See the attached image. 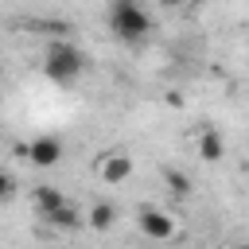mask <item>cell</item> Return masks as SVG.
<instances>
[{
	"mask_svg": "<svg viewBox=\"0 0 249 249\" xmlns=\"http://www.w3.org/2000/svg\"><path fill=\"white\" fill-rule=\"evenodd\" d=\"M62 202H66V198H62V191H58V187H39V191H35V210H39L43 218H47V214H54Z\"/></svg>",
	"mask_w": 249,
	"mask_h": 249,
	"instance_id": "obj_7",
	"label": "cell"
},
{
	"mask_svg": "<svg viewBox=\"0 0 249 249\" xmlns=\"http://www.w3.org/2000/svg\"><path fill=\"white\" fill-rule=\"evenodd\" d=\"M167 8H179V4H202V0H163Z\"/></svg>",
	"mask_w": 249,
	"mask_h": 249,
	"instance_id": "obj_12",
	"label": "cell"
},
{
	"mask_svg": "<svg viewBox=\"0 0 249 249\" xmlns=\"http://www.w3.org/2000/svg\"><path fill=\"white\" fill-rule=\"evenodd\" d=\"M136 222H140V230L148 233V237H156V241H167L171 233H175V218H167L163 210H140L136 214Z\"/></svg>",
	"mask_w": 249,
	"mask_h": 249,
	"instance_id": "obj_5",
	"label": "cell"
},
{
	"mask_svg": "<svg viewBox=\"0 0 249 249\" xmlns=\"http://www.w3.org/2000/svg\"><path fill=\"white\" fill-rule=\"evenodd\" d=\"M97 175H101V183H124V179L132 175V156H128V152H109V156H101Z\"/></svg>",
	"mask_w": 249,
	"mask_h": 249,
	"instance_id": "obj_4",
	"label": "cell"
},
{
	"mask_svg": "<svg viewBox=\"0 0 249 249\" xmlns=\"http://www.w3.org/2000/svg\"><path fill=\"white\" fill-rule=\"evenodd\" d=\"M163 179H167V191H171V195H179V198L191 191V179H187L183 171H175V167H167V171H163Z\"/></svg>",
	"mask_w": 249,
	"mask_h": 249,
	"instance_id": "obj_10",
	"label": "cell"
},
{
	"mask_svg": "<svg viewBox=\"0 0 249 249\" xmlns=\"http://www.w3.org/2000/svg\"><path fill=\"white\" fill-rule=\"evenodd\" d=\"M12 195H16V179H12L8 171H0V202H8Z\"/></svg>",
	"mask_w": 249,
	"mask_h": 249,
	"instance_id": "obj_11",
	"label": "cell"
},
{
	"mask_svg": "<svg viewBox=\"0 0 249 249\" xmlns=\"http://www.w3.org/2000/svg\"><path fill=\"white\" fill-rule=\"evenodd\" d=\"M27 160H31L35 167H54V163L62 160V140H58V136H35L31 148H27Z\"/></svg>",
	"mask_w": 249,
	"mask_h": 249,
	"instance_id": "obj_3",
	"label": "cell"
},
{
	"mask_svg": "<svg viewBox=\"0 0 249 249\" xmlns=\"http://www.w3.org/2000/svg\"><path fill=\"white\" fill-rule=\"evenodd\" d=\"M47 222H51V226H62V230H78V226H82V218H78V210H74L70 202H62L54 214H47Z\"/></svg>",
	"mask_w": 249,
	"mask_h": 249,
	"instance_id": "obj_8",
	"label": "cell"
},
{
	"mask_svg": "<svg viewBox=\"0 0 249 249\" xmlns=\"http://www.w3.org/2000/svg\"><path fill=\"white\" fill-rule=\"evenodd\" d=\"M86 70V54L74 47V43H51L47 47V58H43V74L54 82V86H74Z\"/></svg>",
	"mask_w": 249,
	"mask_h": 249,
	"instance_id": "obj_1",
	"label": "cell"
},
{
	"mask_svg": "<svg viewBox=\"0 0 249 249\" xmlns=\"http://www.w3.org/2000/svg\"><path fill=\"white\" fill-rule=\"evenodd\" d=\"M198 156H202L206 163H218V160L226 156V140H222L218 128H206V132L198 136Z\"/></svg>",
	"mask_w": 249,
	"mask_h": 249,
	"instance_id": "obj_6",
	"label": "cell"
},
{
	"mask_svg": "<svg viewBox=\"0 0 249 249\" xmlns=\"http://www.w3.org/2000/svg\"><path fill=\"white\" fill-rule=\"evenodd\" d=\"M113 218H117V210H113L109 202H97V206L89 210V226H93V230H109Z\"/></svg>",
	"mask_w": 249,
	"mask_h": 249,
	"instance_id": "obj_9",
	"label": "cell"
},
{
	"mask_svg": "<svg viewBox=\"0 0 249 249\" xmlns=\"http://www.w3.org/2000/svg\"><path fill=\"white\" fill-rule=\"evenodd\" d=\"M148 27H152V19H148V12H144L136 0H113V4H109V31H113L117 39L136 43V39L148 35Z\"/></svg>",
	"mask_w": 249,
	"mask_h": 249,
	"instance_id": "obj_2",
	"label": "cell"
}]
</instances>
